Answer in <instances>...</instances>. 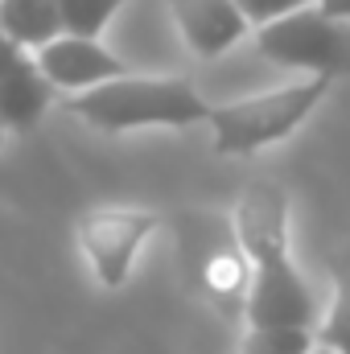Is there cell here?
I'll return each mask as SVG.
<instances>
[{
	"label": "cell",
	"mask_w": 350,
	"mask_h": 354,
	"mask_svg": "<svg viewBox=\"0 0 350 354\" xmlns=\"http://www.w3.org/2000/svg\"><path fill=\"white\" fill-rule=\"evenodd\" d=\"M29 54H33V50H25V46L17 41V37H8V33L0 29V79H4V75H8V71L17 66V62H25Z\"/></svg>",
	"instance_id": "15"
},
{
	"label": "cell",
	"mask_w": 350,
	"mask_h": 354,
	"mask_svg": "<svg viewBox=\"0 0 350 354\" xmlns=\"http://www.w3.org/2000/svg\"><path fill=\"white\" fill-rule=\"evenodd\" d=\"M256 50L288 71L350 79V21L330 17L317 4H301L256 25Z\"/></svg>",
	"instance_id": "3"
},
{
	"label": "cell",
	"mask_w": 350,
	"mask_h": 354,
	"mask_svg": "<svg viewBox=\"0 0 350 354\" xmlns=\"http://www.w3.org/2000/svg\"><path fill=\"white\" fill-rule=\"evenodd\" d=\"M326 75H309L301 83H284V87L272 91H256V95H243V99H231V103H219L210 107V140H214V153L223 157H252L268 145L293 136L317 107L322 99L330 95Z\"/></svg>",
	"instance_id": "2"
},
{
	"label": "cell",
	"mask_w": 350,
	"mask_h": 354,
	"mask_svg": "<svg viewBox=\"0 0 350 354\" xmlns=\"http://www.w3.org/2000/svg\"><path fill=\"white\" fill-rule=\"evenodd\" d=\"M54 83L46 79V71L37 66V58L29 54L25 62H17L4 79H0V120L12 132H29L42 124V115L54 103Z\"/></svg>",
	"instance_id": "9"
},
{
	"label": "cell",
	"mask_w": 350,
	"mask_h": 354,
	"mask_svg": "<svg viewBox=\"0 0 350 354\" xmlns=\"http://www.w3.org/2000/svg\"><path fill=\"white\" fill-rule=\"evenodd\" d=\"M317 8H326L330 17H342V21H350V0H313Z\"/></svg>",
	"instance_id": "16"
},
{
	"label": "cell",
	"mask_w": 350,
	"mask_h": 354,
	"mask_svg": "<svg viewBox=\"0 0 350 354\" xmlns=\"http://www.w3.org/2000/svg\"><path fill=\"white\" fill-rule=\"evenodd\" d=\"M0 29L17 37L25 50H37L62 33L58 0H0Z\"/></svg>",
	"instance_id": "10"
},
{
	"label": "cell",
	"mask_w": 350,
	"mask_h": 354,
	"mask_svg": "<svg viewBox=\"0 0 350 354\" xmlns=\"http://www.w3.org/2000/svg\"><path fill=\"white\" fill-rule=\"evenodd\" d=\"M157 214L145 206H99L79 223V243L103 288H124L145 239L157 231Z\"/></svg>",
	"instance_id": "4"
},
{
	"label": "cell",
	"mask_w": 350,
	"mask_h": 354,
	"mask_svg": "<svg viewBox=\"0 0 350 354\" xmlns=\"http://www.w3.org/2000/svg\"><path fill=\"white\" fill-rule=\"evenodd\" d=\"M309 354H334V351H326V346H313V351H309Z\"/></svg>",
	"instance_id": "17"
},
{
	"label": "cell",
	"mask_w": 350,
	"mask_h": 354,
	"mask_svg": "<svg viewBox=\"0 0 350 354\" xmlns=\"http://www.w3.org/2000/svg\"><path fill=\"white\" fill-rule=\"evenodd\" d=\"M33 58H37V66L46 71V79L58 91H66V95L87 91V87H95V83H103V79L124 75V62H120L99 37H91V33H66V29H62L58 37H50L46 46H37Z\"/></svg>",
	"instance_id": "6"
},
{
	"label": "cell",
	"mask_w": 350,
	"mask_h": 354,
	"mask_svg": "<svg viewBox=\"0 0 350 354\" xmlns=\"http://www.w3.org/2000/svg\"><path fill=\"white\" fill-rule=\"evenodd\" d=\"M235 239L252 264L288 252V194L276 181H252L235 206Z\"/></svg>",
	"instance_id": "7"
},
{
	"label": "cell",
	"mask_w": 350,
	"mask_h": 354,
	"mask_svg": "<svg viewBox=\"0 0 350 354\" xmlns=\"http://www.w3.org/2000/svg\"><path fill=\"white\" fill-rule=\"evenodd\" d=\"M177 33L198 58H223L231 46H239L252 29L248 12L235 0H169Z\"/></svg>",
	"instance_id": "8"
},
{
	"label": "cell",
	"mask_w": 350,
	"mask_h": 354,
	"mask_svg": "<svg viewBox=\"0 0 350 354\" xmlns=\"http://www.w3.org/2000/svg\"><path fill=\"white\" fill-rule=\"evenodd\" d=\"M66 107L99 132L132 128H194L210 120V103L174 75H116L66 95Z\"/></svg>",
	"instance_id": "1"
},
{
	"label": "cell",
	"mask_w": 350,
	"mask_h": 354,
	"mask_svg": "<svg viewBox=\"0 0 350 354\" xmlns=\"http://www.w3.org/2000/svg\"><path fill=\"white\" fill-rule=\"evenodd\" d=\"M248 326H305L317 330V297L305 284L293 256H272L252 264V288L243 297Z\"/></svg>",
	"instance_id": "5"
},
{
	"label": "cell",
	"mask_w": 350,
	"mask_h": 354,
	"mask_svg": "<svg viewBox=\"0 0 350 354\" xmlns=\"http://www.w3.org/2000/svg\"><path fill=\"white\" fill-rule=\"evenodd\" d=\"M0 136H4V120H0Z\"/></svg>",
	"instance_id": "18"
},
{
	"label": "cell",
	"mask_w": 350,
	"mask_h": 354,
	"mask_svg": "<svg viewBox=\"0 0 350 354\" xmlns=\"http://www.w3.org/2000/svg\"><path fill=\"white\" fill-rule=\"evenodd\" d=\"M243 12H248V21H252V29L264 25V21H272V17H280V12H293V8H301V4H313V0H235Z\"/></svg>",
	"instance_id": "14"
},
{
	"label": "cell",
	"mask_w": 350,
	"mask_h": 354,
	"mask_svg": "<svg viewBox=\"0 0 350 354\" xmlns=\"http://www.w3.org/2000/svg\"><path fill=\"white\" fill-rule=\"evenodd\" d=\"M128 0H58V12H62V29L66 33H91L99 37L107 29V21L124 8Z\"/></svg>",
	"instance_id": "13"
},
{
	"label": "cell",
	"mask_w": 350,
	"mask_h": 354,
	"mask_svg": "<svg viewBox=\"0 0 350 354\" xmlns=\"http://www.w3.org/2000/svg\"><path fill=\"white\" fill-rule=\"evenodd\" d=\"M317 338L305 326H248L239 354H309Z\"/></svg>",
	"instance_id": "12"
},
{
	"label": "cell",
	"mask_w": 350,
	"mask_h": 354,
	"mask_svg": "<svg viewBox=\"0 0 350 354\" xmlns=\"http://www.w3.org/2000/svg\"><path fill=\"white\" fill-rule=\"evenodd\" d=\"M330 276H334V297H330V309H326L322 326L313 330V338L326 351L350 354V243H342L330 256Z\"/></svg>",
	"instance_id": "11"
}]
</instances>
